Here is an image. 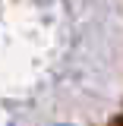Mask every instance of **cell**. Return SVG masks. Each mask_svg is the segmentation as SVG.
<instances>
[{
  "instance_id": "6da1fadb",
  "label": "cell",
  "mask_w": 123,
  "mask_h": 126,
  "mask_svg": "<svg viewBox=\"0 0 123 126\" xmlns=\"http://www.w3.org/2000/svg\"><path fill=\"white\" fill-rule=\"evenodd\" d=\"M110 126H123V117H120V120H114V123H110Z\"/></svg>"
}]
</instances>
